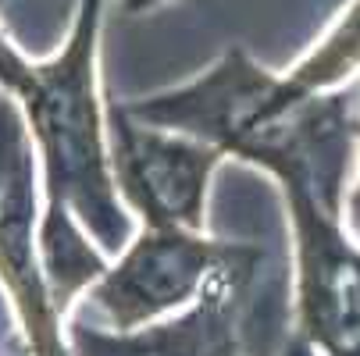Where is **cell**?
<instances>
[{"label": "cell", "mask_w": 360, "mask_h": 356, "mask_svg": "<svg viewBox=\"0 0 360 356\" xmlns=\"http://www.w3.org/2000/svg\"><path fill=\"white\" fill-rule=\"evenodd\" d=\"M104 0H79L72 36L58 58L32 65L0 32V86L18 100L29 139L43 161L46 211L39 218V261L65 314L72 296L108 271L104 257L82 239L72 214L100 242L122 253L132 239V221L118 203L108 118L96 100V36Z\"/></svg>", "instance_id": "1"}, {"label": "cell", "mask_w": 360, "mask_h": 356, "mask_svg": "<svg viewBox=\"0 0 360 356\" xmlns=\"http://www.w3.org/2000/svg\"><path fill=\"white\" fill-rule=\"evenodd\" d=\"M296 239L300 335L325 356H360V246L342 232V207L300 182H282Z\"/></svg>", "instance_id": "2"}, {"label": "cell", "mask_w": 360, "mask_h": 356, "mask_svg": "<svg viewBox=\"0 0 360 356\" xmlns=\"http://www.w3.org/2000/svg\"><path fill=\"white\" fill-rule=\"evenodd\" d=\"M108 154L122 199L143 218V228H203V199L221 150L179 132L136 121L125 104L108 107Z\"/></svg>", "instance_id": "3"}, {"label": "cell", "mask_w": 360, "mask_h": 356, "mask_svg": "<svg viewBox=\"0 0 360 356\" xmlns=\"http://www.w3.org/2000/svg\"><path fill=\"white\" fill-rule=\"evenodd\" d=\"M229 242L203 239L186 228H143L118 264L89 289L93 307L111 331H139L172 310H189L225 261Z\"/></svg>", "instance_id": "4"}, {"label": "cell", "mask_w": 360, "mask_h": 356, "mask_svg": "<svg viewBox=\"0 0 360 356\" xmlns=\"http://www.w3.org/2000/svg\"><path fill=\"white\" fill-rule=\"evenodd\" d=\"M278 75L257 65L246 50L232 46L225 58L189 86L125 104V111L153 128L179 132L196 143L218 146L239 157V150L275 121Z\"/></svg>", "instance_id": "5"}, {"label": "cell", "mask_w": 360, "mask_h": 356, "mask_svg": "<svg viewBox=\"0 0 360 356\" xmlns=\"http://www.w3.org/2000/svg\"><path fill=\"white\" fill-rule=\"evenodd\" d=\"M261 249L232 246L218 264L203 296L175 321L139 331H100L72 324V356H246L243 349V314L257 282Z\"/></svg>", "instance_id": "6"}, {"label": "cell", "mask_w": 360, "mask_h": 356, "mask_svg": "<svg viewBox=\"0 0 360 356\" xmlns=\"http://www.w3.org/2000/svg\"><path fill=\"white\" fill-rule=\"evenodd\" d=\"M353 68H360V0L335 22V29L321 39L318 50H311L289 75H278L275 121L289 114L292 107L346 82Z\"/></svg>", "instance_id": "7"}, {"label": "cell", "mask_w": 360, "mask_h": 356, "mask_svg": "<svg viewBox=\"0 0 360 356\" xmlns=\"http://www.w3.org/2000/svg\"><path fill=\"white\" fill-rule=\"evenodd\" d=\"M29 150H32V139H29V125L18 100L11 93H0V199H4L8 182Z\"/></svg>", "instance_id": "8"}, {"label": "cell", "mask_w": 360, "mask_h": 356, "mask_svg": "<svg viewBox=\"0 0 360 356\" xmlns=\"http://www.w3.org/2000/svg\"><path fill=\"white\" fill-rule=\"evenodd\" d=\"M346 221H349V235L360 242V182H356L353 196L346 199Z\"/></svg>", "instance_id": "9"}, {"label": "cell", "mask_w": 360, "mask_h": 356, "mask_svg": "<svg viewBox=\"0 0 360 356\" xmlns=\"http://www.w3.org/2000/svg\"><path fill=\"white\" fill-rule=\"evenodd\" d=\"M314 352H318V349H314L311 342H307L300 331H296V335H289V338H285V349H282V356H314Z\"/></svg>", "instance_id": "10"}, {"label": "cell", "mask_w": 360, "mask_h": 356, "mask_svg": "<svg viewBox=\"0 0 360 356\" xmlns=\"http://www.w3.org/2000/svg\"><path fill=\"white\" fill-rule=\"evenodd\" d=\"M158 4H165V0H122L125 11H150V8H158Z\"/></svg>", "instance_id": "11"}, {"label": "cell", "mask_w": 360, "mask_h": 356, "mask_svg": "<svg viewBox=\"0 0 360 356\" xmlns=\"http://www.w3.org/2000/svg\"><path fill=\"white\" fill-rule=\"evenodd\" d=\"M8 4H11V0H0V11H4V8H8Z\"/></svg>", "instance_id": "12"}]
</instances>
